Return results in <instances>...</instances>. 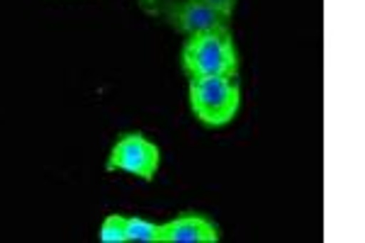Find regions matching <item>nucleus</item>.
<instances>
[{"label":"nucleus","instance_id":"obj_1","mask_svg":"<svg viewBox=\"0 0 365 243\" xmlns=\"http://www.w3.org/2000/svg\"><path fill=\"white\" fill-rule=\"evenodd\" d=\"M180 58L182 71L190 78H234L239 73V54L229 29H212L187 37Z\"/></svg>","mask_w":365,"mask_h":243},{"label":"nucleus","instance_id":"obj_8","mask_svg":"<svg viewBox=\"0 0 365 243\" xmlns=\"http://www.w3.org/2000/svg\"><path fill=\"white\" fill-rule=\"evenodd\" d=\"M205 5H210L212 10H217V13H222V15H227V17H232L234 13V5H237V0H202Z\"/></svg>","mask_w":365,"mask_h":243},{"label":"nucleus","instance_id":"obj_6","mask_svg":"<svg viewBox=\"0 0 365 243\" xmlns=\"http://www.w3.org/2000/svg\"><path fill=\"white\" fill-rule=\"evenodd\" d=\"M127 241L163 243V224H154L141 217H127Z\"/></svg>","mask_w":365,"mask_h":243},{"label":"nucleus","instance_id":"obj_9","mask_svg":"<svg viewBox=\"0 0 365 243\" xmlns=\"http://www.w3.org/2000/svg\"><path fill=\"white\" fill-rule=\"evenodd\" d=\"M154 3H156V0H139L141 10H146V13H151V8H154Z\"/></svg>","mask_w":365,"mask_h":243},{"label":"nucleus","instance_id":"obj_4","mask_svg":"<svg viewBox=\"0 0 365 243\" xmlns=\"http://www.w3.org/2000/svg\"><path fill=\"white\" fill-rule=\"evenodd\" d=\"M158 165H161V151H158V146L151 144L144 134L134 132V134H125L113 146L105 168L122 170V173L137 175L141 180H154Z\"/></svg>","mask_w":365,"mask_h":243},{"label":"nucleus","instance_id":"obj_3","mask_svg":"<svg viewBox=\"0 0 365 243\" xmlns=\"http://www.w3.org/2000/svg\"><path fill=\"white\" fill-rule=\"evenodd\" d=\"M149 15L163 17L170 27L187 37L212 32V29H229L232 25V17L212 10L202 0H156Z\"/></svg>","mask_w":365,"mask_h":243},{"label":"nucleus","instance_id":"obj_2","mask_svg":"<svg viewBox=\"0 0 365 243\" xmlns=\"http://www.w3.org/2000/svg\"><path fill=\"white\" fill-rule=\"evenodd\" d=\"M241 105V91L234 78H192L190 108L195 117L207 127H225L234 120Z\"/></svg>","mask_w":365,"mask_h":243},{"label":"nucleus","instance_id":"obj_5","mask_svg":"<svg viewBox=\"0 0 365 243\" xmlns=\"http://www.w3.org/2000/svg\"><path fill=\"white\" fill-rule=\"evenodd\" d=\"M220 241V229L215 222L195 212L170 219L163 224V243H217Z\"/></svg>","mask_w":365,"mask_h":243},{"label":"nucleus","instance_id":"obj_7","mask_svg":"<svg viewBox=\"0 0 365 243\" xmlns=\"http://www.w3.org/2000/svg\"><path fill=\"white\" fill-rule=\"evenodd\" d=\"M98 239L103 243H127V217L110 214L100 224Z\"/></svg>","mask_w":365,"mask_h":243}]
</instances>
